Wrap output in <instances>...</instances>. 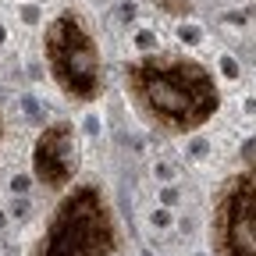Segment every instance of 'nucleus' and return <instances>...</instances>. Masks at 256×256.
<instances>
[{
	"instance_id": "nucleus-1",
	"label": "nucleus",
	"mask_w": 256,
	"mask_h": 256,
	"mask_svg": "<svg viewBox=\"0 0 256 256\" xmlns=\"http://www.w3.org/2000/svg\"><path fill=\"white\" fill-rule=\"evenodd\" d=\"M124 92L160 136H192L220 110V89L206 64L185 54H146L124 64Z\"/></svg>"
},
{
	"instance_id": "nucleus-4",
	"label": "nucleus",
	"mask_w": 256,
	"mask_h": 256,
	"mask_svg": "<svg viewBox=\"0 0 256 256\" xmlns=\"http://www.w3.org/2000/svg\"><path fill=\"white\" fill-rule=\"evenodd\" d=\"M214 256H256V168L228 174L210 206Z\"/></svg>"
},
{
	"instance_id": "nucleus-5",
	"label": "nucleus",
	"mask_w": 256,
	"mask_h": 256,
	"mask_svg": "<svg viewBox=\"0 0 256 256\" xmlns=\"http://www.w3.org/2000/svg\"><path fill=\"white\" fill-rule=\"evenodd\" d=\"M78 132L72 121H50L32 142V178L46 192H64L78 174Z\"/></svg>"
},
{
	"instance_id": "nucleus-3",
	"label": "nucleus",
	"mask_w": 256,
	"mask_h": 256,
	"mask_svg": "<svg viewBox=\"0 0 256 256\" xmlns=\"http://www.w3.org/2000/svg\"><path fill=\"white\" fill-rule=\"evenodd\" d=\"M43 57L54 86L72 104H96L104 96V54L78 11H60L43 32Z\"/></svg>"
},
{
	"instance_id": "nucleus-6",
	"label": "nucleus",
	"mask_w": 256,
	"mask_h": 256,
	"mask_svg": "<svg viewBox=\"0 0 256 256\" xmlns=\"http://www.w3.org/2000/svg\"><path fill=\"white\" fill-rule=\"evenodd\" d=\"M156 4L164 8L168 14H188V8H192L188 0H156Z\"/></svg>"
},
{
	"instance_id": "nucleus-7",
	"label": "nucleus",
	"mask_w": 256,
	"mask_h": 256,
	"mask_svg": "<svg viewBox=\"0 0 256 256\" xmlns=\"http://www.w3.org/2000/svg\"><path fill=\"white\" fill-rule=\"evenodd\" d=\"M0 139H4V118H0Z\"/></svg>"
},
{
	"instance_id": "nucleus-2",
	"label": "nucleus",
	"mask_w": 256,
	"mask_h": 256,
	"mask_svg": "<svg viewBox=\"0 0 256 256\" xmlns=\"http://www.w3.org/2000/svg\"><path fill=\"white\" fill-rule=\"evenodd\" d=\"M118 249L121 224L104 185L78 182L64 188V196L50 210L36 256H114Z\"/></svg>"
}]
</instances>
